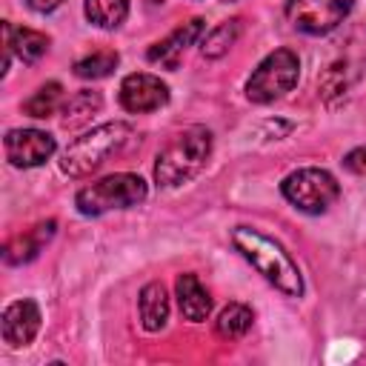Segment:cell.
I'll return each instance as SVG.
<instances>
[{
    "label": "cell",
    "instance_id": "cell-8",
    "mask_svg": "<svg viewBox=\"0 0 366 366\" xmlns=\"http://www.w3.org/2000/svg\"><path fill=\"white\" fill-rule=\"evenodd\" d=\"M3 149H6V160L11 166L31 169V166L46 163L54 154L57 143L51 134L40 132V129H11V132H6Z\"/></svg>",
    "mask_w": 366,
    "mask_h": 366
},
{
    "label": "cell",
    "instance_id": "cell-23",
    "mask_svg": "<svg viewBox=\"0 0 366 366\" xmlns=\"http://www.w3.org/2000/svg\"><path fill=\"white\" fill-rule=\"evenodd\" d=\"M26 3H29V9H34V11H43V14H46V11H54L63 0H26Z\"/></svg>",
    "mask_w": 366,
    "mask_h": 366
},
{
    "label": "cell",
    "instance_id": "cell-4",
    "mask_svg": "<svg viewBox=\"0 0 366 366\" xmlns=\"http://www.w3.org/2000/svg\"><path fill=\"white\" fill-rule=\"evenodd\" d=\"M146 180L132 172H117L103 180H94L92 186H83L74 197V206L86 217L106 214L112 209H129L146 200Z\"/></svg>",
    "mask_w": 366,
    "mask_h": 366
},
{
    "label": "cell",
    "instance_id": "cell-17",
    "mask_svg": "<svg viewBox=\"0 0 366 366\" xmlns=\"http://www.w3.org/2000/svg\"><path fill=\"white\" fill-rule=\"evenodd\" d=\"M83 9L97 29H117L129 14V0H86Z\"/></svg>",
    "mask_w": 366,
    "mask_h": 366
},
{
    "label": "cell",
    "instance_id": "cell-20",
    "mask_svg": "<svg viewBox=\"0 0 366 366\" xmlns=\"http://www.w3.org/2000/svg\"><path fill=\"white\" fill-rule=\"evenodd\" d=\"M60 103H63V86L60 83H46V86H40L26 103H23V112L29 114V117H51L57 109H60Z\"/></svg>",
    "mask_w": 366,
    "mask_h": 366
},
{
    "label": "cell",
    "instance_id": "cell-22",
    "mask_svg": "<svg viewBox=\"0 0 366 366\" xmlns=\"http://www.w3.org/2000/svg\"><path fill=\"white\" fill-rule=\"evenodd\" d=\"M343 166H346L352 174H366V146L352 149V152L343 157Z\"/></svg>",
    "mask_w": 366,
    "mask_h": 366
},
{
    "label": "cell",
    "instance_id": "cell-24",
    "mask_svg": "<svg viewBox=\"0 0 366 366\" xmlns=\"http://www.w3.org/2000/svg\"><path fill=\"white\" fill-rule=\"evenodd\" d=\"M223 3H234V0H223Z\"/></svg>",
    "mask_w": 366,
    "mask_h": 366
},
{
    "label": "cell",
    "instance_id": "cell-5",
    "mask_svg": "<svg viewBox=\"0 0 366 366\" xmlns=\"http://www.w3.org/2000/svg\"><path fill=\"white\" fill-rule=\"evenodd\" d=\"M297 77H300L297 54L292 49H274L252 71V77L246 83V97L252 103H272V100L283 97L286 92H292L297 86Z\"/></svg>",
    "mask_w": 366,
    "mask_h": 366
},
{
    "label": "cell",
    "instance_id": "cell-19",
    "mask_svg": "<svg viewBox=\"0 0 366 366\" xmlns=\"http://www.w3.org/2000/svg\"><path fill=\"white\" fill-rule=\"evenodd\" d=\"M100 106H103V97L97 92H77L63 106V126L66 129H74V126L86 123L94 112H100Z\"/></svg>",
    "mask_w": 366,
    "mask_h": 366
},
{
    "label": "cell",
    "instance_id": "cell-2",
    "mask_svg": "<svg viewBox=\"0 0 366 366\" xmlns=\"http://www.w3.org/2000/svg\"><path fill=\"white\" fill-rule=\"evenodd\" d=\"M212 154V132L206 126H189L174 134L154 163V183L163 189H174L189 183Z\"/></svg>",
    "mask_w": 366,
    "mask_h": 366
},
{
    "label": "cell",
    "instance_id": "cell-1",
    "mask_svg": "<svg viewBox=\"0 0 366 366\" xmlns=\"http://www.w3.org/2000/svg\"><path fill=\"white\" fill-rule=\"evenodd\" d=\"M232 243L274 289H280L289 297H300L303 295L300 269L277 240H272V237H266V234H260V232H254L249 226H237L232 232Z\"/></svg>",
    "mask_w": 366,
    "mask_h": 366
},
{
    "label": "cell",
    "instance_id": "cell-12",
    "mask_svg": "<svg viewBox=\"0 0 366 366\" xmlns=\"http://www.w3.org/2000/svg\"><path fill=\"white\" fill-rule=\"evenodd\" d=\"M3 51L20 57L23 63H37L49 51V37L34 29H23L14 23H3Z\"/></svg>",
    "mask_w": 366,
    "mask_h": 366
},
{
    "label": "cell",
    "instance_id": "cell-15",
    "mask_svg": "<svg viewBox=\"0 0 366 366\" xmlns=\"http://www.w3.org/2000/svg\"><path fill=\"white\" fill-rule=\"evenodd\" d=\"M140 323L146 332H160L169 320V297H166V289L163 283H146L140 289Z\"/></svg>",
    "mask_w": 366,
    "mask_h": 366
},
{
    "label": "cell",
    "instance_id": "cell-7",
    "mask_svg": "<svg viewBox=\"0 0 366 366\" xmlns=\"http://www.w3.org/2000/svg\"><path fill=\"white\" fill-rule=\"evenodd\" d=\"M355 0H286V17L292 29L303 34H329L352 11Z\"/></svg>",
    "mask_w": 366,
    "mask_h": 366
},
{
    "label": "cell",
    "instance_id": "cell-21",
    "mask_svg": "<svg viewBox=\"0 0 366 366\" xmlns=\"http://www.w3.org/2000/svg\"><path fill=\"white\" fill-rule=\"evenodd\" d=\"M117 60H120L117 51H112V49H100V51H94V54L77 60V63H74V74L83 77V80H100V77H109V74L114 71Z\"/></svg>",
    "mask_w": 366,
    "mask_h": 366
},
{
    "label": "cell",
    "instance_id": "cell-13",
    "mask_svg": "<svg viewBox=\"0 0 366 366\" xmlns=\"http://www.w3.org/2000/svg\"><path fill=\"white\" fill-rule=\"evenodd\" d=\"M174 292H177V306H180V312H183L186 320L203 323V320L209 317V312H212V297H209L206 286L197 280V274H192V272L180 274L177 283H174Z\"/></svg>",
    "mask_w": 366,
    "mask_h": 366
},
{
    "label": "cell",
    "instance_id": "cell-9",
    "mask_svg": "<svg viewBox=\"0 0 366 366\" xmlns=\"http://www.w3.org/2000/svg\"><path fill=\"white\" fill-rule=\"evenodd\" d=\"M169 103V86L146 71H134L129 77H123L120 83V106L126 112L134 114H146V112H157L160 106Z\"/></svg>",
    "mask_w": 366,
    "mask_h": 366
},
{
    "label": "cell",
    "instance_id": "cell-18",
    "mask_svg": "<svg viewBox=\"0 0 366 366\" xmlns=\"http://www.w3.org/2000/svg\"><path fill=\"white\" fill-rule=\"evenodd\" d=\"M240 29H243V23H240L237 17H234V20L220 23L217 29H212V31L203 37V43H200L203 57H220V54H226V51H229V49L237 43Z\"/></svg>",
    "mask_w": 366,
    "mask_h": 366
},
{
    "label": "cell",
    "instance_id": "cell-14",
    "mask_svg": "<svg viewBox=\"0 0 366 366\" xmlns=\"http://www.w3.org/2000/svg\"><path fill=\"white\" fill-rule=\"evenodd\" d=\"M54 229H57V223H54V220H43V223L31 226L29 232L17 234L14 240H9L6 252H3L6 263H11V266H20V263H29V260H34V257L40 254V249H43V246L51 240Z\"/></svg>",
    "mask_w": 366,
    "mask_h": 366
},
{
    "label": "cell",
    "instance_id": "cell-16",
    "mask_svg": "<svg viewBox=\"0 0 366 366\" xmlns=\"http://www.w3.org/2000/svg\"><path fill=\"white\" fill-rule=\"evenodd\" d=\"M252 320H254V315H252V309L246 303H229L217 315L214 329H217V335L223 340H237V337H243L252 329Z\"/></svg>",
    "mask_w": 366,
    "mask_h": 366
},
{
    "label": "cell",
    "instance_id": "cell-6",
    "mask_svg": "<svg viewBox=\"0 0 366 366\" xmlns=\"http://www.w3.org/2000/svg\"><path fill=\"white\" fill-rule=\"evenodd\" d=\"M280 192L295 209H300L306 214H320L340 197L337 180L326 169H315V166L297 169L289 177H283Z\"/></svg>",
    "mask_w": 366,
    "mask_h": 366
},
{
    "label": "cell",
    "instance_id": "cell-3",
    "mask_svg": "<svg viewBox=\"0 0 366 366\" xmlns=\"http://www.w3.org/2000/svg\"><path fill=\"white\" fill-rule=\"evenodd\" d=\"M129 137H132V126L129 123L112 120V123L94 126L92 132H86L83 137H77L63 152V160H60L63 174H69V177H86V174H92L112 154H117L129 143Z\"/></svg>",
    "mask_w": 366,
    "mask_h": 366
},
{
    "label": "cell",
    "instance_id": "cell-10",
    "mask_svg": "<svg viewBox=\"0 0 366 366\" xmlns=\"http://www.w3.org/2000/svg\"><path fill=\"white\" fill-rule=\"evenodd\" d=\"M3 340L11 349L29 346L40 329V309L34 300H14L11 306H6L3 312Z\"/></svg>",
    "mask_w": 366,
    "mask_h": 366
},
{
    "label": "cell",
    "instance_id": "cell-11",
    "mask_svg": "<svg viewBox=\"0 0 366 366\" xmlns=\"http://www.w3.org/2000/svg\"><path fill=\"white\" fill-rule=\"evenodd\" d=\"M203 29H206V23H203L200 17H192L189 23H180L169 37H163L160 43H154V46L146 51V57H149L152 63H160L163 69H177L183 51L203 34Z\"/></svg>",
    "mask_w": 366,
    "mask_h": 366
}]
</instances>
